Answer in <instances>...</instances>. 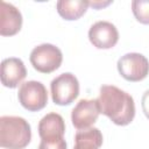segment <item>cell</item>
<instances>
[{"mask_svg": "<svg viewBox=\"0 0 149 149\" xmlns=\"http://www.w3.org/2000/svg\"><path fill=\"white\" fill-rule=\"evenodd\" d=\"M27 76V69L22 59L17 57L5 58L1 62V83L3 86L15 88Z\"/></svg>", "mask_w": 149, "mask_h": 149, "instance_id": "9", "label": "cell"}, {"mask_svg": "<svg viewBox=\"0 0 149 149\" xmlns=\"http://www.w3.org/2000/svg\"><path fill=\"white\" fill-rule=\"evenodd\" d=\"M90 6L95 8V9H100V8H104L108 5L112 3V0H107V1H101V0H94V1H88Z\"/></svg>", "mask_w": 149, "mask_h": 149, "instance_id": "17", "label": "cell"}, {"mask_svg": "<svg viewBox=\"0 0 149 149\" xmlns=\"http://www.w3.org/2000/svg\"><path fill=\"white\" fill-rule=\"evenodd\" d=\"M118 71L128 81L143 80L149 74V61L139 52H128L118 61Z\"/></svg>", "mask_w": 149, "mask_h": 149, "instance_id": "6", "label": "cell"}, {"mask_svg": "<svg viewBox=\"0 0 149 149\" xmlns=\"http://www.w3.org/2000/svg\"><path fill=\"white\" fill-rule=\"evenodd\" d=\"M29 61L38 72L51 73L61 66L63 54L58 47L51 43H42L31 50Z\"/></svg>", "mask_w": 149, "mask_h": 149, "instance_id": "3", "label": "cell"}, {"mask_svg": "<svg viewBox=\"0 0 149 149\" xmlns=\"http://www.w3.org/2000/svg\"><path fill=\"white\" fill-rule=\"evenodd\" d=\"M90 3L86 0H59L56 3L58 14L68 21L78 20L85 14Z\"/></svg>", "mask_w": 149, "mask_h": 149, "instance_id": "12", "label": "cell"}, {"mask_svg": "<svg viewBox=\"0 0 149 149\" xmlns=\"http://www.w3.org/2000/svg\"><path fill=\"white\" fill-rule=\"evenodd\" d=\"M22 14L13 5L6 1L0 3V35L13 36L21 30Z\"/></svg>", "mask_w": 149, "mask_h": 149, "instance_id": "10", "label": "cell"}, {"mask_svg": "<svg viewBox=\"0 0 149 149\" xmlns=\"http://www.w3.org/2000/svg\"><path fill=\"white\" fill-rule=\"evenodd\" d=\"M132 10L140 23L149 24V0H133Z\"/></svg>", "mask_w": 149, "mask_h": 149, "instance_id": "14", "label": "cell"}, {"mask_svg": "<svg viewBox=\"0 0 149 149\" xmlns=\"http://www.w3.org/2000/svg\"><path fill=\"white\" fill-rule=\"evenodd\" d=\"M19 102L30 112L43 109L48 104V91L41 81L28 80L20 85L17 92Z\"/></svg>", "mask_w": 149, "mask_h": 149, "instance_id": "5", "label": "cell"}, {"mask_svg": "<svg viewBox=\"0 0 149 149\" xmlns=\"http://www.w3.org/2000/svg\"><path fill=\"white\" fill-rule=\"evenodd\" d=\"M98 104L100 113L118 126L129 125L135 116V102L126 91L114 85H102L99 91Z\"/></svg>", "mask_w": 149, "mask_h": 149, "instance_id": "1", "label": "cell"}, {"mask_svg": "<svg viewBox=\"0 0 149 149\" xmlns=\"http://www.w3.org/2000/svg\"><path fill=\"white\" fill-rule=\"evenodd\" d=\"M38 149H68V144L65 139H59V140H41Z\"/></svg>", "mask_w": 149, "mask_h": 149, "instance_id": "15", "label": "cell"}, {"mask_svg": "<svg viewBox=\"0 0 149 149\" xmlns=\"http://www.w3.org/2000/svg\"><path fill=\"white\" fill-rule=\"evenodd\" d=\"M88 40L97 49H111L119 41V31L112 22L100 20L90 27Z\"/></svg>", "mask_w": 149, "mask_h": 149, "instance_id": "8", "label": "cell"}, {"mask_svg": "<svg viewBox=\"0 0 149 149\" xmlns=\"http://www.w3.org/2000/svg\"><path fill=\"white\" fill-rule=\"evenodd\" d=\"M102 140L101 132L95 127L78 130L74 135L73 149H99L102 144Z\"/></svg>", "mask_w": 149, "mask_h": 149, "instance_id": "13", "label": "cell"}, {"mask_svg": "<svg viewBox=\"0 0 149 149\" xmlns=\"http://www.w3.org/2000/svg\"><path fill=\"white\" fill-rule=\"evenodd\" d=\"M31 140L29 122L15 115L0 118V146L6 149H24Z\"/></svg>", "mask_w": 149, "mask_h": 149, "instance_id": "2", "label": "cell"}, {"mask_svg": "<svg viewBox=\"0 0 149 149\" xmlns=\"http://www.w3.org/2000/svg\"><path fill=\"white\" fill-rule=\"evenodd\" d=\"M52 101L59 106L72 104L79 95V81L71 72H64L50 83Z\"/></svg>", "mask_w": 149, "mask_h": 149, "instance_id": "4", "label": "cell"}, {"mask_svg": "<svg viewBox=\"0 0 149 149\" xmlns=\"http://www.w3.org/2000/svg\"><path fill=\"white\" fill-rule=\"evenodd\" d=\"M65 122L61 114L51 112L45 114L38 122V135L41 140H59L64 137Z\"/></svg>", "mask_w": 149, "mask_h": 149, "instance_id": "11", "label": "cell"}, {"mask_svg": "<svg viewBox=\"0 0 149 149\" xmlns=\"http://www.w3.org/2000/svg\"><path fill=\"white\" fill-rule=\"evenodd\" d=\"M141 106H142V111L144 113V115L147 116V119H149V90H147L141 99Z\"/></svg>", "mask_w": 149, "mask_h": 149, "instance_id": "16", "label": "cell"}, {"mask_svg": "<svg viewBox=\"0 0 149 149\" xmlns=\"http://www.w3.org/2000/svg\"><path fill=\"white\" fill-rule=\"evenodd\" d=\"M100 114L97 99H80L71 112V121L78 130L91 128Z\"/></svg>", "mask_w": 149, "mask_h": 149, "instance_id": "7", "label": "cell"}]
</instances>
